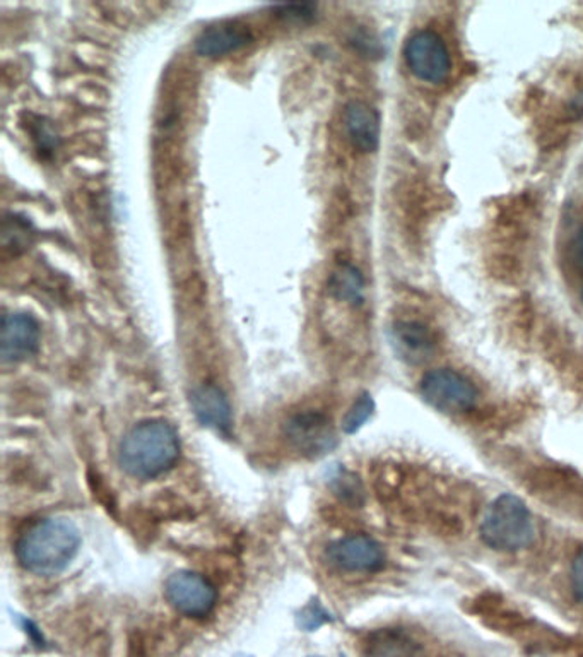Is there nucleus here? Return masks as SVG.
Wrapping results in <instances>:
<instances>
[{"instance_id":"0eeeda50","label":"nucleus","mask_w":583,"mask_h":657,"mask_svg":"<svg viewBox=\"0 0 583 657\" xmlns=\"http://www.w3.org/2000/svg\"><path fill=\"white\" fill-rule=\"evenodd\" d=\"M327 560L340 572L368 574L382 569L385 554L373 537L351 534L328 545Z\"/></svg>"},{"instance_id":"dca6fc26","label":"nucleus","mask_w":583,"mask_h":657,"mask_svg":"<svg viewBox=\"0 0 583 657\" xmlns=\"http://www.w3.org/2000/svg\"><path fill=\"white\" fill-rule=\"evenodd\" d=\"M375 411V402L370 394L360 396L356 399L355 404L349 408L348 413L343 420V430L346 433H356L365 423L370 420L371 414Z\"/></svg>"},{"instance_id":"f8f14e48","label":"nucleus","mask_w":583,"mask_h":657,"mask_svg":"<svg viewBox=\"0 0 583 657\" xmlns=\"http://www.w3.org/2000/svg\"><path fill=\"white\" fill-rule=\"evenodd\" d=\"M251 42L250 33L244 26L232 23L205 27L195 40V52L202 57L217 58L238 52Z\"/></svg>"},{"instance_id":"6ab92c4d","label":"nucleus","mask_w":583,"mask_h":657,"mask_svg":"<svg viewBox=\"0 0 583 657\" xmlns=\"http://www.w3.org/2000/svg\"><path fill=\"white\" fill-rule=\"evenodd\" d=\"M572 588L576 601L583 606V549L576 555L572 567Z\"/></svg>"},{"instance_id":"2eb2a0df","label":"nucleus","mask_w":583,"mask_h":657,"mask_svg":"<svg viewBox=\"0 0 583 657\" xmlns=\"http://www.w3.org/2000/svg\"><path fill=\"white\" fill-rule=\"evenodd\" d=\"M328 288L334 297L351 305H360L365 300V279L358 267L340 264L330 276Z\"/></svg>"},{"instance_id":"f03ea898","label":"nucleus","mask_w":583,"mask_h":657,"mask_svg":"<svg viewBox=\"0 0 583 657\" xmlns=\"http://www.w3.org/2000/svg\"><path fill=\"white\" fill-rule=\"evenodd\" d=\"M180 457L177 430L162 420L134 426L122 441L119 465L136 480H155L173 468Z\"/></svg>"},{"instance_id":"f3484780","label":"nucleus","mask_w":583,"mask_h":657,"mask_svg":"<svg viewBox=\"0 0 583 657\" xmlns=\"http://www.w3.org/2000/svg\"><path fill=\"white\" fill-rule=\"evenodd\" d=\"M327 620V613L322 610L321 604H310L309 608L303 610L302 619H300V626H303V628L309 632L317 631L318 626L324 625Z\"/></svg>"},{"instance_id":"423d86ee","label":"nucleus","mask_w":583,"mask_h":657,"mask_svg":"<svg viewBox=\"0 0 583 657\" xmlns=\"http://www.w3.org/2000/svg\"><path fill=\"white\" fill-rule=\"evenodd\" d=\"M168 603L189 619H204L216 606L217 592L201 574L180 570L165 584Z\"/></svg>"},{"instance_id":"ddd939ff","label":"nucleus","mask_w":583,"mask_h":657,"mask_svg":"<svg viewBox=\"0 0 583 657\" xmlns=\"http://www.w3.org/2000/svg\"><path fill=\"white\" fill-rule=\"evenodd\" d=\"M363 657H426L411 635L402 631H379L363 642Z\"/></svg>"},{"instance_id":"f257e3e1","label":"nucleus","mask_w":583,"mask_h":657,"mask_svg":"<svg viewBox=\"0 0 583 657\" xmlns=\"http://www.w3.org/2000/svg\"><path fill=\"white\" fill-rule=\"evenodd\" d=\"M81 548V534L64 517L42 519L27 527L16 543L21 567L35 576L63 574Z\"/></svg>"},{"instance_id":"9b49d317","label":"nucleus","mask_w":583,"mask_h":657,"mask_svg":"<svg viewBox=\"0 0 583 657\" xmlns=\"http://www.w3.org/2000/svg\"><path fill=\"white\" fill-rule=\"evenodd\" d=\"M349 140L361 153H375L380 144V116L363 101H351L344 112Z\"/></svg>"},{"instance_id":"39448f33","label":"nucleus","mask_w":583,"mask_h":657,"mask_svg":"<svg viewBox=\"0 0 583 657\" xmlns=\"http://www.w3.org/2000/svg\"><path fill=\"white\" fill-rule=\"evenodd\" d=\"M422 394L433 408L450 414L471 410L480 398L471 380L450 368L428 371L422 380Z\"/></svg>"},{"instance_id":"aec40b11","label":"nucleus","mask_w":583,"mask_h":657,"mask_svg":"<svg viewBox=\"0 0 583 657\" xmlns=\"http://www.w3.org/2000/svg\"><path fill=\"white\" fill-rule=\"evenodd\" d=\"M573 260H575L576 267L580 271H583V230L576 233L575 238L572 242Z\"/></svg>"},{"instance_id":"6e6552de","label":"nucleus","mask_w":583,"mask_h":657,"mask_svg":"<svg viewBox=\"0 0 583 657\" xmlns=\"http://www.w3.org/2000/svg\"><path fill=\"white\" fill-rule=\"evenodd\" d=\"M288 441L298 453L309 457H322L337 445L336 432L327 416L315 411L296 414L284 426Z\"/></svg>"},{"instance_id":"a211bd4d","label":"nucleus","mask_w":583,"mask_h":657,"mask_svg":"<svg viewBox=\"0 0 583 657\" xmlns=\"http://www.w3.org/2000/svg\"><path fill=\"white\" fill-rule=\"evenodd\" d=\"M282 16L294 18V20H309L315 14V5L312 4H282L278 5Z\"/></svg>"},{"instance_id":"9d476101","label":"nucleus","mask_w":583,"mask_h":657,"mask_svg":"<svg viewBox=\"0 0 583 657\" xmlns=\"http://www.w3.org/2000/svg\"><path fill=\"white\" fill-rule=\"evenodd\" d=\"M190 407L202 426L228 435L232 428V407L220 387L204 383L193 389L190 394Z\"/></svg>"},{"instance_id":"4468645a","label":"nucleus","mask_w":583,"mask_h":657,"mask_svg":"<svg viewBox=\"0 0 583 657\" xmlns=\"http://www.w3.org/2000/svg\"><path fill=\"white\" fill-rule=\"evenodd\" d=\"M394 341L404 356L414 360L425 358L435 346L431 331L416 321L397 322L394 325Z\"/></svg>"},{"instance_id":"1a4fd4ad","label":"nucleus","mask_w":583,"mask_h":657,"mask_svg":"<svg viewBox=\"0 0 583 657\" xmlns=\"http://www.w3.org/2000/svg\"><path fill=\"white\" fill-rule=\"evenodd\" d=\"M38 321L32 313L12 312L2 319V336H0V356L4 364H20L38 352Z\"/></svg>"},{"instance_id":"412c9836","label":"nucleus","mask_w":583,"mask_h":657,"mask_svg":"<svg viewBox=\"0 0 583 657\" xmlns=\"http://www.w3.org/2000/svg\"><path fill=\"white\" fill-rule=\"evenodd\" d=\"M582 300H583V291H582Z\"/></svg>"},{"instance_id":"7ed1b4c3","label":"nucleus","mask_w":583,"mask_h":657,"mask_svg":"<svg viewBox=\"0 0 583 657\" xmlns=\"http://www.w3.org/2000/svg\"><path fill=\"white\" fill-rule=\"evenodd\" d=\"M481 537L490 548L498 552H520L532 545L536 522L526 503L506 493L487 506L481 522Z\"/></svg>"},{"instance_id":"20e7f679","label":"nucleus","mask_w":583,"mask_h":657,"mask_svg":"<svg viewBox=\"0 0 583 657\" xmlns=\"http://www.w3.org/2000/svg\"><path fill=\"white\" fill-rule=\"evenodd\" d=\"M404 58L411 73L429 85H441L452 73V57L444 38L433 30H419L407 38Z\"/></svg>"}]
</instances>
